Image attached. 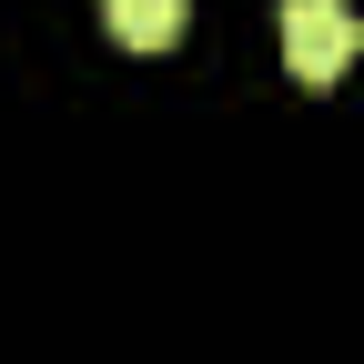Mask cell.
<instances>
[{
	"label": "cell",
	"instance_id": "obj_1",
	"mask_svg": "<svg viewBox=\"0 0 364 364\" xmlns=\"http://www.w3.org/2000/svg\"><path fill=\"white\" fill-rule=\"evenodd\" d=\"M364 51V21H354V0H284V71L294 81H344Z\"/></svg>",
	"mask_w": 364,
	"mask_h": 364
},
{
	"label": "cell",
	"instance_id": "obj_2",
	"mask_svg": "<svg viewBox=\"0 0 364 364\" xmlns=\"http://www.w3.org/2000/svg\"><path fill=\"white\" fill-rule=\"evenodd\" d=\"M102 21H112L122 51H172L182 21H193V0H102Z\"/></svg>",
	"mask_w": 364,
	"mask_h": 364
}]
</instances>
